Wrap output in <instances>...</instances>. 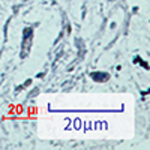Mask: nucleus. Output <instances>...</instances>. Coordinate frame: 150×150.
<instances>
[{
	"mask_svg": "<svg viewBox=\"0 0 150 150\" xmlns=\"http://www.w3.org/2000/svg\"><path fill=\"white\" fill-rule=\"evenodd\" d=\"M107 78V75L104 74V75H101V74H95V80H98V81H101V80H105Z\"/></svg>",
	"mask_w": 150,
	"mask_h": 150,
	"instance_id": "obj_1",
	"label": "nucleus"
}]
</instances>
